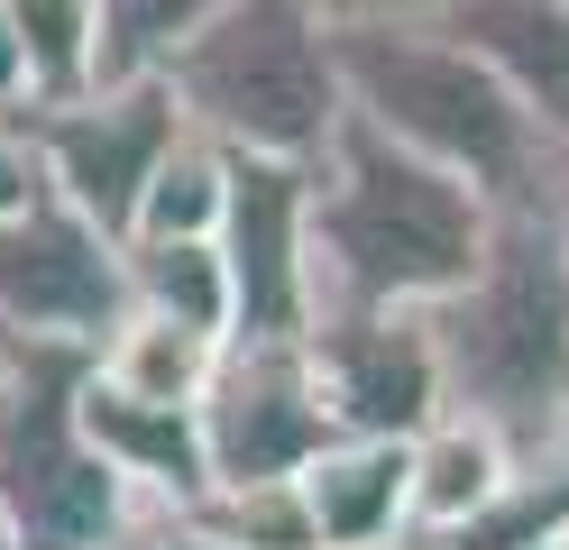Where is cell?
<instances>
[{
	"instance_id": "1",
	"label": "cell",
	"mask_w": 569,
	"mask_h": 550,
	"mask_svg": "<svg viewBox=\"0 0 569 550\" xmlns=\"http://www.w3.org/2000/svg\"><path fill=\"white\" fill-rule=\"evenodd\" d=\"M496 230V202L469 174L413 157L405 138L340 110V129L312 157V211H303V276L312 321L331 312H386V303H441L478 276Z\"/></svg>"
},
{
	"instance_id": "2",
	"label": "cell",
	"mask_w": 569,
	"mask_h": 550,
	"mask_svg": "<svg viewBox=\"0 0 569 550\" xmlns=\"http://www.w3.org/2000/svg\"><path fill=\"white\" fill-rule=\"evenodd\" d=\"M432 340H441L450 413L496 422L515 459L569 450V257H560V193L496 211L478 276L432 303Z\"/></svg>"
},
{
	"instance_id": "3",
	"label": "cell",
	"mask_w": 569,
	"mask_h": 550,
	"mask_svg": "<svg viewBox=\"0 0 569 550\" xmlns=\"http://www.w3.org/2000/svg\"><path fill=\"white\" fill-rule=\"evenodd\" d=\"M331 64H340V101L368 129L405 138L413 157H432L450 174H469L496 211L551 202L569 183L551 129L441 19H331Z\"/></svg>"
},
{
	"instance_id": "4",
	"label": "cell",
	"mask_w": 569,
	"mask_h": 550,
	"mask_svg": "<svg viewBox=\"0 0 569 550\" xmlns=\"http://www.w3.org/2000/svg\"><path fill=\"white\" fill-rule=\"evenodd\" d=\"M184 120L221 147L258 157H322L340 129V64H331V19L322 0H221L166 64Z\"/></svg>"
},
{
	"instance_id": "5",
	"label": "cell",
	"mask_w": 569,
	"mask_h": 550,
	"mask_svg": "<svg viewBox=\"0 0 569 550\" xmlns=\"http://www.w3.org/2000/svg\"><path fill=\"white\" fill-rule=\"evenodd\" d=\"M28 147H38V174L56 202H74L92 230L129 239L138 220V193H148L157 157L184 129V101L174 83H101V92H74V101H28Z\"/></svg>"
},
{
	"instance_id": "6",
	"label": "cell",
	"mask_w": 569,
	"mask_h": 550,
	"mask_svg": "<svg viewBox=\"0 0 569 550\" xmlns=\"http://www.w3.org/2000/svg\"><path fill=\"white\" fill-rule=\"evenodd\" d=\"M202 422V468L211 487H258V477H295L312 450H331L340 422L322 403L303 340H221V367L193 403Z\"/></svg>"
},
{
	"instance_id": "7",
	"label": "cell",
	"mask_w": 569,
	"mask_h": 550,
	"mask_svg": "<svg viewBox=\"0 0 569 550\" xmlns=\"http://www.w3.org/2000/svg\"><path fill=\"white\" fill-rule=\"evenodd\" d=\"M129 312V257L111 230H92L74 202L38 193L0 220V330L10 340H74L101 349V330Z\"/></svg>"
},
{
	"instance_id": "8",
	"label": "cell",
	"mask_w": 569,
	"mask_h": 550,
	"mask_svg": "<svg viewBox=\"0 0 569 550\" xmlns=\"http://www.w3.org/2000/svg\"><path fill=\"white\" fill-rule=\"evenodd\" d=\"M303 211H312V157L230 147V193H221V230H211L230 267V340H303L312 330Z\"/></svg>"
},
{
	"instance_id": "9",
	"label": "cell",
	"mask_w": 569,
	"mask_h": 550,
	"mask_svg": "<svg viewBox=\"0 0 569 550\" xmlns=\"http://www.w3.org/2000/svg\"><path fill=\"white\" fill-rule=\"evenodd\" d=\"M303 358L322 377V403L340 431L413 440L432 413H450L441 394V340L432 303H386V312H331L303 330Z\"/></svg>"
},
{
	"instance_id": "10",
	"label": "cell",
	"mask_w": 569,
	"mask_h": 550,
	"mask_svg": "<svg viewBox=\"0 0 569 550\" xmlns=\"http://www.w3.org/2000/svg\"><path fill=\"white\" fill-rule=\"evenodd\" d=\"M569 157V0H441L432 10Z\"/></svg>"
},
{
	"instance_id": "11",
	"label": "cell",
	"mask_w": 569,
	"mask_h": 550,
	"mask_svg": "<svg viewBox=\"0 0 569 550\" xmlns=\"http://www.w3.org/2000/svg\"><path fill=\"white\" fill-rule=\"evenodd\" d=\"M74 422H83L92 450L120 468V487H129L138 504H193V496L211 487L193 403H138V394L101 386L92 367H83V386H74Z\"/></svg>"
},
{
	"instance_id": "12",
	"label": "cell",
	"mask_w": 569,
	"mask_h": 550,
	"mask_svg": "<svg viewBox=\"0 0 569 550\" xmlns=\"http://www.w3.org/2000/svg\"><path fill=\"white\" fill-rule=\"evenodd\" d=\"M295 496L312 513L322 550H368L396 523H413V440H377V431H340L331 450H312L295 468Z\"/></svg>"
},
{
	"instance_id": "13",
	"label": "cell",
	"mask_w": 569,
	"mask_h": 550,
	"mask_svg": "<svg viewBox=\"0 0 569 550\" xmlns=\"http://www.w3.org/2000/svg\"><path fill=\"white\" fill-rule=\"evenodd\" d=\"M515 477V450H506V431L478 422V413H432L413 431V523L422 532H459V523H478V513L496 504V487Z\"/></svg>"
},
{
	"instance_id": "14",
	"label": "cell",
	"mask_w": 569,
	"mask_h": 550,
	"mask_svg": "<svg viewBox=\"0 0 569 550\" xmlns=\"http://www.w3.org/2000/svg\"><path fill=\"white\" fill-rule=\"evenodd\" d=\"M211 367H221V340L193 330V321H174V312H148V303H129L92 349V377L138 394V403H202Z\"/></svg>"
},
{
	"instance_id": "15",
	"label": "cell",
	"mask_w": 569,
	"mask_h": 550,
	"mask_svg": "<svg viewBox=\"0 0 569 550\" xmlns=\"http://www.w3.org/2000/svg\"><path fill=\"white\" fill-rule=\"evenodd\" d=\"M129 257V303L148 312H174L230 340V267H221V239H120Z\"/></svg>"
},
{
	"instance_id": "16",
	"label": "cell",
	"mask_w": 569,
	"mask_h": 550,
	"mask_svg": "<svg viewBox=\"0 0 569 550\" xmlns=\"http://www.w3.org/2000/svg\"><path fill=\"white\" fill-rule=\"evenodd\" d=\"M221 193H230V147L202 138V129L184 120L174 147L157 157L148 193H138L129 239H211V230H221Z\"/></svg>"
},
{
	"instance_id": "17",
	"label": "cell",
	"mask_w": 569,
	"mask_h": 550,
	"mask_svg": "<svg viewBox=\"0 0 569 550\" xmlns=\"http://www.w3.org/2000/svg\"><path fill=\"white\" fill-rule=\"evenodd\" d=\"M221 0H101L92 10V92L101 83H157L184 56V37H202V19Z\"/></svg>"
},
{
	"instance_id": "18",
	"label": "cell",
	"mask_w": 569,
	"mask_h": 550,
	"mask_svg": "<svg viewBox=\"0 0 569 550\" xmlns=\"http://www.w3.org/2000/svg\"><path fill=\"white\" fill-rule=\"evenodd\" d=\"M92 10L101 0H10V28L28 56V101L92 92Z\"/></svg>"
},
{
	"instance_id": "19",
	"label": "cell",
	"mask_w": 569,
	"mask_h": 550,
	"mask_svg": "<svg viewBox=\"0 0 569 550\" xmlns=\"http://www.w3.org/2000/svg\"><path fill=\"white\" fill-rule=\"evenodd\" d=\"M184 513H193L211 541H230V550H322V541H312L303 496H295V477H258V487H202Z\"/></svg>"
},
{
	"instance_id": "20",
	"label": "cell",
	"mask_w": 569,
	"mask_h": 550,
	"mask_svg": "<svg viewBox=\"0 0 569 550\" xmlns=\"http://www.w3.org/2000/svg\"><path fill=\"white\" fill-rule=\"evenodd\" d=\"M101 550H230V541H211L184 504H129V523L101 541Z\"/></svg>"
},
{
	"instance_id": "21",
	"label": "cell",
	"mask_w": 569,
	"mask_h": 550,
	"mask_svg": "<svg viewBox=\"0 0 569 550\" xmlns=\"http://www.w3.org/2000/svg\"><path fill=\"white\" fill-rule=\"evenodd\" d=\"M38 193H47V174H38V147H28V120H19V110H0V220L28 211Z\"/></svg>"
},
{
	"instance_id": "22",
	"label": "cell",
	"mask_w": 569,
	"mask_h": 550,
	"mask_svg": "<svg viewBox=\"0 0 569 550\" xmlns=\"http://www.w3.org/2000/svg\"><path fill=\"white\" fill-rule=\"evenodd\" d=\"M0 110H28V56H19V28H10V0H0Z\"/></svg>"
},
{
	"instance_id": "23",
	"label": "cell",
	"mask_w": 569,
	"mask_h": 550,
	"mask_svg": "<svg viewBox=\"0 0 569 550\" xmlns=\"http://www.w3.org/2000/svg\"><path fill=\"white\" fill-rule=\"evenodd\" d=\"M441 0H322V19H432Z\"/></svg>"
},
{
	"instance_id": "24",
	"label": "cell",
	"mask_w": 569,
	"mask_h": 550,
	"mask_svg": "<svg viewBox=\"0 0 569 550\" xmlns=\"http://www.w3.org/2000/svg\"><path fill=\"white\" fill-rule=\"evenodd\" d=\"M368 550H450V532H422V523H396L386 541H368Z\"/></svg>"
},
{
	"instance_id": "25",
	"label": "cell",
	"mask_w": 569,
	"mask_h": 550,
	"mask_svg": "<svg viewBox=\"0 0 569 550\" xmlns=\"http://www.w3.org/2000/svg\"><path fill=\"white\" fill-rule=\"evenodd\" d=\"M560 257H569V183H560Z\"/></svg>"
},
{
	"instance_id": "26",
	"label": "cell",
	"mask_w": 569,
	"mask_h": 550,
	"mask_svg": "<svg viewBox=\"0 0 569 550\" xmlns=\"http://www.w3.org/2000/svg\"><path fill=\"white\" fill-rule=\"evenodd\" d=\"M532 550H569V532H551V541H532Z\"/></svg>"
},
{
	"instance_id": "27",
	"label": "cell",
	"mask_w": 569,
	"mask_h": 550,
	"mask_svg": "<svg viewBox=\"0 0 569 550\" xmlns=\"http://www.w3.org/2000/svg\"><path fill=\"white\" fill-rule=\"evenodd\" d=\"M0 550H19V541H10V523H0Z\"/></svg>"
},
{
	"instance_id": "28",
	"label": "cell",
	"mask_w": 569,
	"mask_h": 550,
	"mask_svg": "<svg viewBox=\"0 0 569 550\" xmlns=\"http://www.w3.org/2000/svg\"><path fill=\"white\" fill-rule=\"evenodd\" d=\"M560 166H569V157H560Z\"/></svg>"
}]
</instances>
